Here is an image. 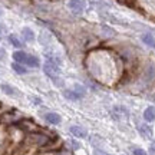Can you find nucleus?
<instances>
[{"label": "nucleus", "instance_id": "obj_5", "mask_svg": "<svg viewBox=\"0 0 155 155\" xmlns=\"http://www.w3.org/2000/svg\"><path fill=\"white\" fill-rule=\"evenodd\" d=\"M88 0H68L66 7L75 17H81L88 10Z\"/></svg>", "mask_w": 155, "mask_h": 155}, {"label": "nucleus", "instance_id": "obj_3", "mask_svg": "<svg viewBox=\"0 0 155 155\" xmlns=\"http://www.w3.org/2000/svg\"><path fill=\"white\" fill-rule=\"evenodd\" d=\"M42 71H43L45 76H48V79L55 85L56 88L65 89V79L62 78L61 66H58L53 62L45 61L43 63H42Z\"/></svg>", "mask_w": 155, "mask_h": 155}, {"label": "nucleus", "instance_id": "obj_23", "mask_svg": "<svg viewBox=\"0 0 155 155\" xmlns=\"http://www.w3.org/2000/svg\"><path fill=\"white\" fill-rule=\"evenodd\" d=\"M132 154L134 155H148V152L145 150H142V148H138V147H135V148H132Z\"/></svg>", "mask_w": 155, "mask_h": 155}, {"label": "nucleus", "instance_id": "obj_19", "mask_svg": "<svg viewBox=\"0 0 155 155\" xmlns=\"http://www.w3.org/2000/svg\"><path fill=\"white\" fill-rule=\"evenodd\" d=\"M137 128H138V132L144 137V138H151L152 137V131H151L150 125L144 122V124H137Z\"/></svg>", "mask_w": 155, "mask_h": 155}, {"label": "nucleus", "instance_id": "obj_26", "mask_svg": "<svg viewBox=\"0 0 155 155\" xmlns=\"http://www.w3.org/2000/svg\"><path fill=\"white\" fill-rule=\"evenodd\" d=\"M94 155H109L106 151H104V150H99V148H96V150L94 151Z\"/></svg>", "mask_w": 155, "mask_h": 155}, {"label": "nucleus", "instance_id": "obj_22", "mask_svg": "<svg viewBox=\"0 0 155 155\" xmlns=\"http://www.w3.org/2000/svg\"><path fill=\"white\" fill-rule=\"evenodd\" d=\"M68 148H71L72 151H75V150H81V142H78L76 139H69L68 141V145H66Z\"/></svg>", "mask_w": 155, "mask_h": 155}, {"label": "nucleus", "instance_id": "obj_1", "mask_svg": "<svg viewBox=\"0 0 155 155\" xmlns=\"http://www.w3.org/2000/svg\"><path fill=\"white\" fill-rule=\"evenodd\" d=\"M83 68L88 78L101 88H116L127 78V69L114 48L101 45L85 53Z\"/></svg>", "mask_w": 155, "mask_h": 155}, {"label": "nucleus", "instance_id": "obj_14", "mask_svg": "<svg viewBox=\"0 0 155 155\" xmlns=\"http://www.w3.org/2000/svg\"><path fill=\"white\" fill-rule=\"evenodd\" d=\"M7 42H9L15 49H25V46H26V43L22 40V38L16 33H9L7 35Z\"/></svg>", "mask_w": 155, "mask_h": 155}, {"label": "nucleus", "instance_id": "obj_16", "mask_svg": "<svg viewBox=\"0 0 155 155\" xmlns=\"http://www.w3.org/2000/svg\"><path fill=\"white\" fill-rule=\"evenodd\" d=\"M10 68H12V71L16 73V75H19V76H23V75H28L29 73V68L22 65V63H17V62H12Z\"/></svg>", "mask_w": 155, "mask_h": 155}, {"label": "nucleus", "instance_id": "obj_15", "mask_svg": "<svg viewBox=\"0 0 155 155\" xmlns=\"http://www.w3.org/2000/svg\"><path fill=\"white\" fill-rule=\"evenodd\" d=\"M141 42H142L147 48L155 50V36L151 33V32H144V33L141 35Z\"/></svg>", "mask_w": 155, "mask_h": 155}, {"label": "nucleus", "instance_id": "obj_9", "mask_svg": "<svg viewBox=\"0 0 155 155\" xmlns=\"http://www.w3.org/2000/svg\"><path fill=\"white\" fill-rule=\"evenodd\" d=\"M17 127L22 129L25 134H30V132H35V131H39L42 127H39L38 124L33 121V119H30V118H23L20 121L17 122Z\"/></svg>", "mask_w": 155, "mask_h": 155}, {"label": "nucleus", "instance_id": "obj_18", "mask_svg": "<svg viewBox=\"0 0 155 155\" xmlns=\"http://www.w3.org/2000/svg\"><path fill=\"white\" fill-rule=\"evenodd\" d=\"M142 118L147 124H151V122L155 121V106H147L142 112Z\"/></svg>", "mask_w": 155, "mask_h": 155}, {"label": "nucleus", "instance_id": "obj_11", "mask_svg": "<svg viewBox=\"0 0 155 155\" xmlns=\"http://www.w3.org/2000/svg\"><path fill=\"white\" fill-rule=\"evenodd\" d=\"M0 91L6 95V96H10V98H23V94L19 91V88L13 86L12 83H7V82H3L0 83Z\"/></svg>", "mask_w": 155, "mask_h": 155}, {"label": "nucleus", "instance_id": "obj_12", "mask_svg": "<svg viewBox=\"0 0 155 155\" xmlns=\"http://www.w3.org/2000/svg\"><path fill=\"white\" fill-rule=\"evenodd\" d=\"M20 38L25 43H33L36 42V33H35V30L32 28H29V26H25L22 28L20 30Z\"/></svg>", "mask_w": 155, "mask_h": 155}, {"label": "nucleus", "instance_id": "obj_21", "mask_svg": "<svg viewBox=\"0 0 155 155\" xmlns=\"http://www.w3.org/2000/svg\"><path fill=\"white\" fill-rule=\"evenodd\" d=\"M29 101H30L35 106H42L43 105V99H42L40 96H36V95H30V96H29Z\"/></svg>", "mask_w": 155, "mask_h": 155}, {"label": "nucleus", "instance_id": "obj_24", "mask_svg": "<svg viewBox=\"0 0 155 155\" xmlns=\"http://www.w3.org/2000/svg\"><path fill=\"white\" fill-rule=\"evenodd\" d=\"M5 36H7V28L3 23H0V40H3Z\"/></svg>", "mask_w": 155, "mask_h": 155}, {"label": "nucleus", "instance_id": "obj_6", "mask_svg": "<svg viewBox=\"0 0 155 155\" xmlns=\"http://www.w3.org/2000/svg\"><path fill=\"white\" fill-rule=\"evenodd\" d=\"M36 40L39 42V45L43 48V49H50L53 48V43H55V36L53 33L48 30V29H42L39 35L36 36Z\"/></svg>", "mask_w": 155, "mask_h": 155}, {"label": "nucleus", "instance_id": "obj_10", "mask_svg": "<svg viewBox=\"0 0 155 155\" xmlns=\"http://www.w3.org/2000/svg\"><path fill=\"white\" fill-rule=\"evenodd\" d=\"M40 115H42V119H43L48 125H53V127H58L61 125L62 122V116L58 114V112H53V111H46V112H42L40 111Z\"/></svg>", "mask_w": 155, "mask_h": 155}, {"label": "nucleus", "instance_id": "obj_20", "mask_svg": "<svg viewBox=\"0 0 155 155\" xmlns=\"http://www.w3.org/2000/svg\"><path fill=\"white\" fill-rule=\"evenodd\" d=\"M73 91H75L82 99L86 96V94H88V88H86L85 85H82V83H75V85H73Z\"/></svg>", "mask_w": 155, "mask_h": 155}, {"label": "nucleus", "instance_id": "obj_28", "mask_svg": "<svg viewBox=\"0 0 155 155\" xmlns=\"http://www.w3.org/2000/svg\"><path fill=\"white\" fill-rule=\"evenodd\" d=\"M3 16V9H2V6H0V17Z\"/></svg>", "mask_w": 155, "mask_h": 155}, {"label": "nucleus", "instance_id": "obj_17", "mask_svg": "<svg viewBox=\"0 0 155 155\" xmlns=\"http://www.w3.org/2000/svg\"><path fill=\"white\" fill-rule=\"evenodd\" d=\"M62 95H63V98L68 101H72V102H75V101H81L82 98L79 96V95L73 91V88H65L62 89Z\"/></svg>", "mask_w": 155, "mask_h": 155}, {"label": "nucleus", "instance_id": "obj_25", "mask_svg": "<svg viewBox=\"0 0 155 155\" xmlns=\"http://www.w3.org/2000/svg\"><path fill=\"white\" fill-rule=\"evenodd\" d=\"M6 58H7V52L3 46H0V62H5Z\"/></svg>", "mask_w": 155, "mask_h": 155}, {"label": "nucleus", "instance_id": "obj_4", "mask_svg": "<svg viewBox=\"0 0 155 155\" xmlns=\"http://www.w3.org/2000/svg\"><path fill=\"white\" fill-rule=\"evenodd\" d=\"M95 36L99 39L101 42H108V40L115 39L116 36H118V32L112 28L109 23L104 22V23H99V25L96 26V35H95Z\"/></svg>", "mask_w": 155, "mask_h": 155}, {"label": "nucleus", "instance_id": "obj_8", "mask_svg": "<svg viewBox=\"0 0 155 155\" xmlns=\"http://www.w3.org/2000/svg\"><path fill=\"white\" fill-rule=\"evenodd\" d=\"M109 115H111V118L115 122L128 121V118H129V111H128L125 106L115 105V106H112V109L109 111Z\"/></svg>", "mask_w": 155, "mask_h": 155}, {"label": "nucleus", "instance_id": "obj_7", "mask_svg": "<svg viewBox=\"0 0 155 155\" xmlns=\"http://www.w3.org/2000/svg\"><path fill=\"white\" fill-rule=\"evenodd\" d=\"M134 3L142 13L155 19V0H134Z\"/></svg>", "mask_w": 155, "mask_h": 155}, {"label": "nucleus", "instance_id": "obj_29", "mask_svg": "<svg viewBox=\"0 0 155 155\" xmlns=\"http://www.w3.org/2000/svg\"><path fill=\"white\" fill-rule=\"evenodd\" d=\"M0 125H2V124H0Z\"/></svg>", "mask_w": 155, "mask_h": 155}, {"label": "nucleus", "instance_id": "obj_27", "mask_svg": "<svg viewBox=\"0 0 155 155\" xmlns=\"http://www.w3.org/2000/svg\"><path fill=\"white\" fill-rule=\"evenodd\" d=\"M119 2H122V3H134V0H119Z\"/></svg>", "mask_w": 155, "mask_h": 155}, {"label": "nucleus", "instance_id": "obj_2", "mask_svg": "<svg viewBox=\"0 0 155 155\" xmlns=\"http://www.w3.org/2000/svg\"><path fill=\"white\" fill-rule=\"evenodd\" d=\"M135 85L137 88L144 91L155 85V61L150 59L144 65L138 66L135 75Z\"/></svg>", "mask_w": 155, "mask_h": 155}, {"label": "nucleus", "instance_id": "obj_13", "mask_svg": "<svg viewBox=\"0 0 155 155\" xmlns=\"http://www.w3.org/2000/svg\"><path fill=\"white\" fill-rule=\"evenodd\" d=\"M69 132H71L73 138H79V139L88 138V129L81 127V125H71L69 127Z\"/></svg>", "mask_w": 155, "mask_h": 155}]
</instances>
